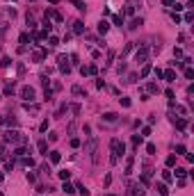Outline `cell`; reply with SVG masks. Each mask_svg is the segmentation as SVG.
<instances>
[{"label":"cell","mask_w":194,"mask_h":196,"mask_svg":"<svg viewBox=\"0 0 194 196\" xmlns=\"http://www.w3.org/2000/svg\"><path fill=\"white\" fill-rule=\"evenodd\" d=\"M14 94V85H7L5 87V96H11Z\"/></svg>","instance_id":"obj_32"},{"label":"cell","mask_w":194,"mask_h":196,"mask_svg":"<svg viewBox=\"0 0 194 196\" xmlns=\"http://www.w3.org/2000/svg\"><path fill=\"white\" fill-rule=\"evenodd\" d=\"M69 2H71V5H73L75 9H80V11H85V7H87V5L82 2V0H69Z\"/></svg>","instance_id":"obj_12"},{"label":"cell","mask_w":194,"mask_h":196,"mask_svg":"<svg viewBox=\"0 0 194 196\" xmlns=\"http://www.w3.org/2000/svg\"><path fill=\"white\" fill-rule=\"evenodd\" d=\"M75 189H78L82 196H89V189H85V185H80V182H78V185H75Z\"/></svg>","instance_id":"obj_22"},{"label":"cell","mask_w":194,"mask_h":196,"mask_svg":"<svg viewBox=\"0 0 194 196\" xmlns=\"http://www.w3.org/2000/svg\"><path fill=\"white\" fill-rule=\"evenodd\" d=\"M149 91H151V94H158L160 89H158V85H155V82H151V85H149Z\"/></svg>","instance_id":"obj_28"},{"label":"cell","mask_w":194,"mask_h":196,"mask_svg":"<svg viewBox=\"0 0 194 196\" xmlns=\"http://www.w3.org/2000/svg\"><path fill=\"white\" fill-rule=\"evenodd\" d=\"M155 189H158V194H160V196H169L167 185H162V182H160V185H155Z\"/></svg>","instance_id":"obj_16"},{"label":"cell","mask_w":194,"mask_h":196,"mask_svg":"<svg viewBox=\"0 0 194 196\" xmlns=\"http://www.w3.org/2000/svg\"><path fill=\"white\" fill-rule=\"evenodd\" d=\"M60 160H62V155H60V151H50V162H53V164H57Z\"/></svg>","instance_id":"obj_13"},{"label":"cell","mask_w":194,"mask_h":196,"mask_svg":"<svg viewBox=\"0 0 194 196\" xmlns=\"http://www.w3.org/2000/svg\"><path fill=\"white\" fill-rule=\"evenodd\" d=\"M174 2H176V0H165V5H167V7H174Z\"/></svg>","instance_id":"obj_47"},{"label":"cell","mask_w":194,"mask_h":196,"mask_svg":"<svg viewBox=\"0 0 194 196\" xmlns=\"http://www.w3.org/2000/svg\"><path fill=\"white\" fill-rule=\"evenodd\" d=\"M171 18H174V23H180V21H183V18H180V16H178V14H176V11H174V14H171Z\"/></svg>","instance_id":"obj_42"},{"label":"cell","mask_w":194,"mask_h":196,"mask_svg":"<svg viewBox=\"0 0 194 196\" xmlns=\"http://www.w3.org/2000/svg\"><path fill=\"white\" fill-rule=\"evenodd\" d=\"M0 196H2V192H0Z\"/></svg>","instance_id":"obj_51"},{"label":"cell","mask_w":194,"mask_h":196,"mask_svg":"<svg viewBox=\"0 0 194 196\" xmlns=\"http://www.w3.org/2000/svg\"><path fill=\"white\" fill-rule=\"evenodd\" d=\"M107 30H110V23H107V21H101V23H98V32H101V34H105Z\"/></svg>","instance_id":"obj_14"},{"label":"cell","mask_w":194,"mask_h":196,"mask_svg":"<svg viewBox=\"0 0 194 196\" xmlns=\"http://www.w3.org/2000/svg\"><path fill=\"white\" fill-rule=\"evenodd\" d=\"M62 192H64V194H73L75 189H73V185H69V182L64 180V187H62Z\"/></svg>","instance_id":"obj_20"},{"label":"cell","mask_w":194,"mask_h":196,"mask_svg":"<svg viewBox=\"0 0 194 196\" xmlns=\"http://www.w3.org/2000/svg\"><path fill=\"white\" fill-rule=\"evenodd\" d=\"M112 23H114V25H124V16H121V14H116V16H112Z\"/></svg>","instance_id":"obj_18"},{"label":"cell","mask_w":194,"mask_h":196,"mask_svg":"<svg viewBox=\"0 0 194 196\" xmlns=\"http://www.w3.org/2000/svg\"><path fill=\"white\" fill-rule=\"evenodd\" d=\"M80 73H82V75H96V73H98V66H96V64H89V66H80Z\"/></svg>","instance_id":"obj_6"},{"label":"cell","mask_w":194,"mask_h":196,"mask_svg":"<svg viewBox=\"0 0 194 196\" xmlns=\"http://www.w3.org/2000/svg\"><path fill=\"white\" fill-rule=\"evenodd\" d=\"M37 148H39V153L48 155V153H46V151H48V141H46V139H41V141H39V144H37Z\"/></svg>","instance_id":"obj_11"},{"label":"cell","mask_w":194,"mask_h":196,"mask_svg":"<svg viewBox=\"0 0 194 196\" xmlns=\"http://www.w3.org/2000/svg\"><path fill=\"white\" fill-rule=\"evenodd\" d=\"M48 43H50V46H60V39H57V37H50V39H48Z\"/></svg>","instance_id":"obj_36"},{"label":"cell","mask_w":194,"mask_h":196,"mask_svg":"<svg viewBox=\"0 0 194 196\" xmlns=\"http://www.w3.org/2000/svg\"><path fill=\"white\" fill-rule=\"evenodd\" d=\"M2 123H5V116H0V126H2Z\"/></svg>","instance_id":"obj_49"},{"label":"cell","mask_w":194,"mask_h":196,"mask_svg":"<svg viewBox=\"0 0 194 196\" xmlns=\"http://www.w3.org/2000/svg\"><path fill=\"white\" fill-rule=\"evenodd\" d=\"M110 196H114V194H110Z\"/></svg>","instance_id":"obj_52"},{"label":"cell","mask_w":194,"mask_h":196,"mask_svg":"<svg viewBox=\"0 0 194 196\" xmlns=\"http://www.w3.org/2000/svg\"><path fill=\"white\" fill-rule=\"evenodd\" d=\"M71 146H73V148H80V139H78V137H73V139H71Z\"/></svg>","instance_id":"obj_34"},{"label":"cell","mask_w":194,"mask_h":196,"mask_svg":"<svg viewBox=\"0 0 194 196\" xmlns=\"http://www.w3.org/2000/svg\"><path fill=\"white\" fill-rule=\"evenodd\" d=\"M174 57H183V50L180 48H174Z\"/></svg>","instance_id":"obj_43"},{"label":"cell","mask_w":194,"mask_h":196,"mask_svg":"<svg viewBox=\"0 0 194 196\" xmlns=\"http://www.w3.org/2000/svg\"><path fill=\"white\" fill-rule=\"evenodd\" d=\"M130 196H144V187L142 185H130Z\"/></svg>","instance_id":"obj_7"},{"label":"cell","mask_w":194,"mask_h":196,"mask_svg":"<svg viewBox=\"0 0 194 196\" xmlns=\"http://www.w3.org/2000/svg\"><path fill=\"white\" fill-rule=\"evenodd\" d=\"M0 180H2V173H0Z\"/></svg>","instance_id":"obj_50"},{"label":"cell","mask_w":194,"mask_h":196,"mask_svg":"<svg viewBox=\"0 0 194 196\" xmlns=\"http://www.w3.org/2000/svg\"><path fill=\"white\" fill-rule=\"evenodd\" d=\"M57 62H60V71H62V73H69L71 71V64H69V57H66V55H60Z\"/></svg>","instance_id":"obj_3"},{"label":"cell","mask_w":194,"mask_h":196,"mask_svg":"<svg viewBox=\"0 0 194 196\" xmlns=\"http://www.w3.org/2000/svg\"><path fill=\"white\" fill-rule=\"evenodd\" d=\"M44 98H46V101H50V98H53V91H50V89H46V91H44Z\"/></svg>","instance_id":"obj_38"},{"label":"cell","mask_w":194,"mask_h":196,"mask_svg":"<svg viewBox=\"0 0 194 196\" xmlns=\"http://www.w3.org/2000/svg\"><path fill=\"white\" fill-rule=\"evenodd\" d=\"M48 2H50V5H57V2H60V0H48Z\"/></svg>","instance_id":"obj_48"},{"label":"cell","mask_w":194,"mask_h":196,"mask_svg":"<svg viewBox=\"0 0 194 196\" xmlns=\"http://www.w3.org/2000/svg\"><path fill=\"white\" fill-rule=\"evenodd\" d=\"M14 155L16 157H23V155H27V148L25 146H18V148H14Z\"/></svg>","instance_id":"obj_15"},{"label":"cell","mask_w":194,"mask_h":196,"mask_svg":"<svg viewBox=\"0 0 194 196\" xmlns=\"http://www.w3.org/2000/svg\"><path fill=\"white\" fill-rule=\"evenodd\" d=\"M146 153H149V155H155V144H146Z\"/></svg>","instance_id":"obj_27"},{"label":"cell","mask_w":194,"mask_h":196,"mask_svg":"<svg viewBox=\"0 0 194 196\" xmlns=\"http://www.w3.org/2000/svg\"><path fill=\"white\" fill-rule=\"evenodd\" d=\"M185 78H187V80H192V78H194V71H192V68H185Z\"/></svg>","instance_id":"obj_37"},{"label":"cell","mask_w":194,"mask_h":196,"mask_svg":"<svg viewBox=\"0 0 194 196\" xmlns=\"http://www.w3.org/2000/svg\"><path fill=\"white\" fill-rule=\"evenodd\" d=\"M73 32L82 34V32H85V23H82V21H75V23H73Z\"/></svg>","instance_id":"obj_9"},{"label":"cell","mask_w":194,"mask_h":196,"mask_svg":"<svg viewBox=\"0 0 194 196\" xmlns=\"http://www.w3.org/2000/svg\"><path fill=\"white\" fill-rule=\"evenodd\" d=\"M176 164V155H169L167 157V167H174Z\"/></svg>","instance_id":"obj_29"},{"label":"cell","mask_w":194,"mask_h":196,"mask_svg":"<svg viewBox=\"0 0 194 196\" xmlns=\"http://www.w3.org/2000/svg\"><path fill=\"white\" fill-rule=\"evenodd\" d=\"M110 146H112V164H116L119 155H124L126 146H124V141H119V139H112V141H110Z\"/></svg>","instance_id":"obj_1"},{"label":"cell","mask_w":194,"mask_h":196,"mask_svg":"<svg viewBox=\"0 0 194 196\" xmlns=\"http://www.w3.org/2000/svg\"><path fill=\"white\" fill-rule=\"evenodd\" d=\"M46 18H55L57 23H62V21H64V16L60 14V11H57V9H53V7H48V9H46Z\"/></svg>","instance_id":"obj_4"},{"label":"cell","mask_w":194,"mask_h":196,"mask_svg":"<svg viewBox=\"0 0 194 196\" xmlns=\"http://www.w3.org/2000/svg\"><path fill=\"white\" fill-rule=\"evenodd\" d=\"M192 18H194L192 11H187V14H185V23H192Z\"/></svg>","instance_id":"obj_45"},{"label":"cell","mask_w":194,"mask_h":196,"mask_svg":"<svg viewBox=\"0 0 194 196\" xmlns=\"http://www.w3.org/2000/svg\"><path fill=\"white\" fill-rule=\"evenodd\" d=\"M162 178L167 180V182H171V178H174V176H171V171H165V173H162Z\"/></svg>","instance_id":"obj_35"},{"label":"cell","mask_w":194,"mask_h":196,"mask_svg":"<svg viewBox=\"0 0 194 196\" xmlns=\"http://www.w3.org/2000/svg\"><path fill=\"white\" fill-rule=\"evenodd\" d=\"M153 71H155V78H158V80H160V78H162V68H158V66H155V68H153Z\"/></svg>","instance_id":"obj_46"},{"label":"cell","mask_w":194,"mask_h":196,"mask_svg":"<svg viewBox=\"0 0 194 196\" xmlns=\"http://www.w3.org/2000/svg\"><path fill=\"white\" fill-rule=\"evenodd\" d=\"M103 121H107V123H114V121H116V114H114V112H105V114H103Z\"/></svg>","instance_id":"obj_10"},{"label":"cell","mask_w":194,"mask_h":196,"mask_svg":"<svg viewBox=\"0 0 194 196\" xmlns=\"http://www.w3.org/2000/svg\"><path fill=\"white\" fill-rule=\"evenodd\" d=\"M121 105L124 107H130V98H121Z\"/></svg>","instance_id":"obj_44"},{"label":"cell","mask_w":194,"mask_h":196,"mask_svg":"<svg viewBox=\"0 0 194 196\" xmlns=\"http://www.w3.org/2000/svg\"><path fill=\"white\" fill-rule=\"evenodd\" d=\"M146 57H149V50H146V48L142 46L139 50L135 52V62H137V64H144V62H146Z\"/></svg>","instance_id":"obj_5"},{"label":"cell","mask_w":194,"mask_h":196,"mask_svg":"<svg viewBox=\"0 0 194 196\" xmlns=\"http://www.w3.org/2000/svg\"><path fill=\"white\" fill-rule=\"evenodd\" d=\"M126 14H128V16H130V14H135V7H132V5H126Z\"/></svg>","instance_id":"obj_39"},{"label":"cell","mask_w":194,"mask_h":196,"mask_svg":"<svg viewBox=\"0 0 194 196\" xmlns=\"http://www.w3.org/2000/svg\"><path fill=\"white\" fill-rule=\"evenodd\" d=\"M34 89H32V87H30V85H25V87H21V98H23V101H25V103H32V101H34Z\"/></svg>","instance_id":"obj_2"},{"label":"cell","mask_w":194,"mask_h":196,"mask_svg":"<svg viewBox=\"0 0 194 196\" xmlns=\"http://www.w3.org/2000/svg\"><path fill=\"white\" fill-rule=\"evenodd\" d=\"M149 73H151V64H146V66L142 68V78H146V75H149Z\"/></svg>","instance_id":"obj_30"},{"label":"cell","mask_w":194,"mask_h":196,"mask_svg":"<svg viewBox=\"0 0 194 196\" xmlns=\"http://www.w3.org/2000/svg\"><path fill=\"white\" fill-rule=\"evenodd\" d=\"M142 23H144L142 18H135V21H132V23H130V25H128V27H130V30H137V27H139Z\"/></svg>","instance_id":"obj_21"},{"label":"cell","mask_w":194,"mask_h":196,"mask_svg":"<svg viewBox=\"0 0 194 196\" xmlns=\"http://www.w3.org/2000/svg\"><path fill=\"white\" fill-rule=\"evenodd\" d=\"M18 41L23 43V48H25V46H27V41H30V34H27V32H23L21 37H18Z\"/></svg>","instance_id":"obj_19"},{"label":"cell","mask_w":194,"mask_h":196,"mask_svg":"<svg viewBox=\"0 0 194 196\" xmlns=\"http://www.w3.org/2000/svg\"><path fill=\"white\" fill-rule=\"evenodd\" d=\"M30 2H32V0H30Z\"/></svg>","instance_id":"obj_53"},{"label":"cell","mask_w":194,"mask_h":196,"mask_svg":"<svg viewBox=\"0 0 194 196\" xmlns=\"http://www.w3.org/2000/svg\"><path fill=\"white\" fill-rule=\"evenodd\" d=\"M162 78H165L167 82H174V80H176V73H174V71L169 68V71H162Z\"/></svg>","instance_id":"obj_8"},{"label":"cell","mask_w":194,"mask_h":196,"mask_svg":"<svg viewBox=\"0 0 194 196\" xmlns=\"http://www.w3.org/2000/svg\"><path fill=\"white\" fill-rule=\"evenodd\" d=\"M39 130H41V132H46V130H48V121H41V126H39Z\"/></svg>","instance_id":"obj_41"},{"label":"cell","mask_w":194,"mask_h":196,"mask_svg":"<svg viewBox=\"0 0 194 196\" xmlns=\"http://www.w3.org/2000/svg\"><path fill=\"white\" fill-rule=\"evenodd\" d=\"M71 91H73V94H75V96H85V89H82V87H78V85L73 87Z\"/></svg>","instance_id":"obj_23"},{"label":"cell","mask_w":194,"mask_h":196,"mask_svg":"<svg viewBox=\"0 0 194 196\" xmlns=\"http://www.w3.org/2000/svg\"><path fill=\"white\" fill-rule=\"evenodd\" d=\"M21 162H23V167H34V160H32V157H27V155L21 157Z\"/></svg>","instance_id":"obj_17"},{"label":"cell","mask_w":194,"mask_h":196,"mask_svg":"<svg viewBox=\"0 0 194 196\" xmlns=\"http://www.w3.org/2000/svg\"><path fill=\"white\" fill-rule=\"evenodd\" d=\"M176 176H178V178H180V180H185L187 171H185V169H176Z\"/></svg>","instance_id":"obj_26"},{"label":"cell","mask_w":194,"mask_h":196,"mask_svg":"<svg viewBox=\"0 0 194 196\" xmlns=\"http://www.w3.org/2000/svg\"><path fill=\"white\" fill-rule=\"evenodd\" d=\"M142 144V137L139 135H132V146H135V148H137V146Z\"/></svg>","instance_id":"obj_25"},{"label":"cell","mask_w":194,"mask_h":196,"mask_svg":"<svg viewBox=\"0 0 194 196\" xmlns=\"http://www.w3.org/2000/svg\"><path fill=\"white\" fill-rule=\"evenodd\" d=\"M0 64H2V68H9V66H11V57H2Z\"/></svg>","instance_id":"obj_24"},{"label":"cell","mask_w":194,"mask_h":196,"mask_svg":"<svg viewBox=\"0 0 194 196\" xmlns=\"http://www.w3.org/2000/svg\"><path fill=\"white\" fill-rule=\"evenodd\" d=\"M176 155H185V146H176Z\"/></svg>","instance_id":"obj_40"},{"label":"cell","mask_w":194,"mask_h":196,"mask_svg":"<svg viewBox=\"0 0 194 196\" xmlns=\"http://www.w3.org/2000/svg\"><path fill=\"white\" fill-rule=\"evenodd\" d=\"M60 178H62V180H69L71 178V171H60Z\"/></svg>","instance_id":"obj_31"},{"label":"cell","mask_w":194,"mask_h":196,"mask_svg":"<svg viewBox=\"0 0 194 196\" xmlns=\"http://www.w3.org/2000/svg\"><path fill=\"white\" fill-rule=\"evenodd\" d=\"M0 160H7V153H5V144H0Z\"/></svg>","instance_id":"obj_33"}]
</instances>
